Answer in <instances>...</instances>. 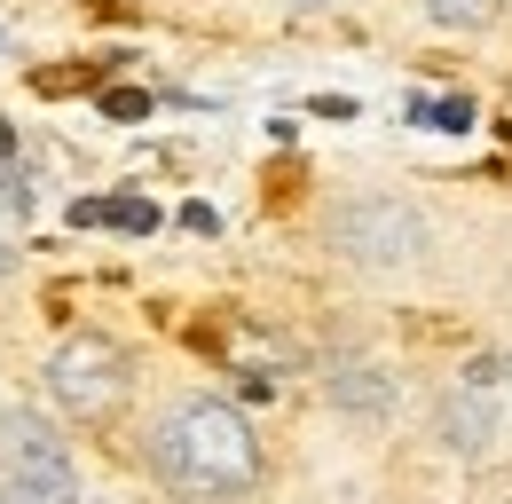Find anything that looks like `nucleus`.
<instances>
[{
    "label": "nucleus",
    "instance_id": "nucleus-3",
    "mask_svg": "<svg viewBox=\"0 0 512 504\" xmlns=\"http://www.w3.org/2000/svg\"><path fill=\"white\" fill-rule=\"evenodd\" d=\"M331 245L347 252V260H363V268H394V260H418L426 252V221L410 205H394V197H363V205H347L331 221Z\"/></svg>",
    "mask_w": 512,
    "mask_h": 504
},
{
    "label": "nucleus",
    "instance_id": "nucleus-9",
    "mask_svg": "<svg viewBox=\"0 0 512 504\" xmlns=\"http://www.w3.org/2000/svg\"><path fill=\"white\" fill-rule=\"evenodd\" d=\"M426 8H434V24H449V32H465V24L489 16V0H426Z\"/></svg>",
    "mask_w": 512,
    "mask_h": 504
},
{
    "label": "nucleus",
    "instance_id": "nucleus-2",
    "mask_svg": "<svg viewBox=\"0 0 512 504\" xmlns=\"http://www.w3.org/2000/svg\"><path fill=\"white\" fill-rule=\"evenodd\" d=\"M48 394L79 410V418H103V410H119V394H127V355L111 347V339H95V331H79L56 347V363H48Z\"/></svg>",
    "mask_w": 512,
    "mask_h": 504
},
{
    "label": "nucleus",
    "instance_id": "nucleus-8",
    "mask_svg": "<svg viewBox=\"0 0 512 504\" xmlns=\"http://www.w3.org/2000/svg\"><path fill=\"white\" fill-rule=\"evenodd\" d=\"M402 119H410V126H442V134H465V126H473V103H465V95H410Z\"/></svg>",
    "mask_w": 512,
    "mask_h": 504
},
{
    "label": "nucleus",
    "instance_id": "nucleus-6",
    "mask_svg": "<svg viewBox=\"0 0 512 504\" xmlns=\"http://www.w3.org/2000/svg\"><path fill=\"white\" fill-rule=\"evenodd\" d=\"M442 426H449V441H457L465 457H481V449L497 441V418H489V402H481L473 386H457V394L442 402Z\"/></svg>",
    "mask_w": 512,
    "mask_h": 504
},
{
    "label": "nucleus",
    "instance_id": "nucleus-10",
    "mask_svg": "<svg viewBox=\"0 0 512 504\" xmlns=\"http://www.w3.org/2000/svg\"><path fill=\"white\" fill-rule=\"evenodd\" d=\"M103 111H111V119H150V95H142V87H111Z\"/></svg>",
    "mask_w": 512,
    "mask_h": 504
},
{
    "label": "nucleus",
    "instance_id": "nucleus-12",
    "mask_svg": "<svg viewBox=\"0 0 512 504\" xmlns=\"http://www.w3.org/2000/svg\"><path fill=\"white\" fill-rule=\"evenodd\" d=\"M24 205H32L24 189H0V213H24Z\"/></svg>",
    "mask_w": 512,
    "mask_h": 504
},
{
    "label": "nucleus",
    "instance_id": "nucleus-13",
    "mask_svg": "<svg viewBox=\"0 0 512 504\" xmlns=\"http://www.w3.org/2000/svg\"><path fill=\"white\" fill-rule=\"evenodd\" d=\"M0 158H16V126L0 119Z\"/></svg>",
    "mask_w": 512,
    "mask_h": 504
},
{
    "label": "nucleus",
    "instance_id": "nucleus-4",
    "mask_svg": "<svg viewBox=\"0 0 512 504\" xmlns=\"http://www.w3.org/2000/svg\"><path fill=\"white\" fill-rule=\"evenodd\" d=\"M0 504H79L71 457H56V465H0Z\"/></svg>",
    "mask_w": 512,
    "mask_h": 504
},
{
    "label": "nucleus",
    "instance_id": "nucleus-14",
    "mask_svg": "<svg viewBox=\"0 0 512 504\" xmlns=\"http://www.w3.org/2000/svg\"><path fill=\"white\" fill-rule=\"evenodd\" d=\"M292 8H323V0H292Z\"/></svg>",
    "mask_w": 512,
    "mask_h": 504
},
{
    "label": "nucleus",
    "instance_id": "nucleus-1",
    "mask_svg": "<svg viewBox=\"0 0 512 504\" xmlns=\"http://www.w3.org/2000/svg\"><path fill=\"white\" fill-rule=\"evenodd\" d=\"M150 465H158V481L166 489H182V497H245L260 481V441L253 426L229 410V402H182V410H166L158 418V434H150Z\"/></svg>",
    "mask_w": 512,
    "mask_h": 504
},
{
    "label": "nucleus",
    "instance_id": "nucleus-11",
    "mask_svg": "<svg viewBox=\"0 0 512 504\" xmlns=\"http://www.w3.org/2000/svg\"><path fill=\"white\" fill-rule=\"evenodd\" d=\"M182 229H190V237H213V229H221V213H213V205H182Z\"/></svg>",
    "mask_w": 512,
    "mask_h": 504
},
{
    "label": "nucleus",
    "instance_id": "nucleus-7",
    "mask_svg": "<svg viewBox=\"0 0 512 504\" xmlns=\"http://www.w3.org/2000/svg\"><path fill=\"white\" fill-rule=\"evenodd\" d=\"M331 402H339V410H363V418H379L386 402H394V386H386V371H371V363H347V371L331 378Z\"/></svg>",
    "mask_w": 512,
    "mask_h": 504
},
{
    "label": "nucleus",
    "instance_id": "nucleus-5",
    "mask_svg": "<svg viewBox=\"0 0 512 504\" xmlns=\"http://www.w3.org/2000/svg\"><path fill=\"white\" fill-rule=\"evenodd\" d=\"M71 229H127V237H150V229H158V205H150V197H79V205H71Z\"/></svg>",
    "mask_w": 512,
    "mask_h": 504
}]
</instances>
